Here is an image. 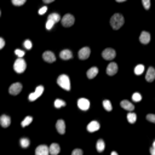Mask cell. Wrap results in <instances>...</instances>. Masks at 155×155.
Returning a JSON list of instances; mask_svg holds the SVG:
<instances>
[{
	"label": "cell",
	"instance_id": "6da1fadb",
	"mask_svg": "<svg viewBox=\"0 0 155 155\" xmlns=\"http://www.w3.org/2000/svg\"><path fill=\"white\" fill-rule=\"evenodd\" d=\"M124 24V17L120 14H115L112 16L110 18V25L113 27V29H120Z\"/></svg>",
	"mask_w": 155,
	"mask_h": 155
},
{
	"label": "cell",
	"instance_id": "7a4b0ae2",
	"mask_svg": "<svg viewBox=\"0 0 155 155\" xmlns=\"http://www.w3.org/2000/svg\"><path fill=\"white\" fill-rule=\"evenodd\" d=\"M57 84L63 88V90H67L69 91L70 90V80H69V76L66 74H61L57 79Z\"/></svg>",
	"mask_w": 155,
	"mask_h": 155
},
{
	"label": "cell",
	"instance_id": "3957f363",
	"mask_svg": "<svg viewBox=\"0 0 155 155\" xmlns=\"http://www.w3.org/2000/svg\"><path fill=\"white\" fill-rule=\"evenodd\" d=\"M25 67H27V64L22 57H18L14 63V69L16 73H23L25 70Z\"/></svg>",
	"mask_w": 155,
	"mask_h": 155
},
{
	"label": "cell",
	"instance_id": "277c9868",
	"mask_svg": "<svg viewBox=\"0 0 155 155\" xmlns=\"http://www.w3.org/2000/svg\"><path fill=\"white\" fill-rule=\"evenodd\" d=\"M58 21H61V17H59L58 14H51V15H49V18H47V22H46V29L47 30L52 29L54 24L56 22H58Z\"/></svg>",
	"mask_w": 155,
	"mask_h": 155
},
{
	"label": "cell",
	"instance_id": "5b68a950",
	"mask_svg": "<svg viewBox=\"0 0 155 155\" xmlns=\"http://www.w3.org/2000/svg\"><path fill=\"white\" fill-rule=\"evenodd\" d=\"M43 92H44V86H43V85H39V86L36 87L35 91L28 96V99H29L30 102H33V101H35L36 98L40 97V96L43 95Z\"/></svg>",
	"mask_w": 155,
	"mask_h": 155
},
{
	"label": "cell",
	"instance_id": "8992f818",
	"mask_svg": "<svg viewBox=\"0 0 155 155\" xmlns=\"http://www.w3.org/2000/svg\"><path fill=\"white\" fill-rule=\"evenodd\" d=\"M61 22H62V24L64 25V27H70V25L74 24V16L70 15V14H67L61 18Z\"/></svg>",
	"mask_w": 155,
	"mask_h": 155
},
{
	"label": "cell",
	"instance_id": "52a82bcc",
	"mask_svg": "<svg viewBox=\"0 0 155 155\" xmlns=\"http://www.w3.org/2000/svg\"><path fill=\"white\" fill-rule=\"evenodd\" d=\"M115 50L114 49H110V47H108V49H106L104 51L102 52V57L104 58V59H108V61H112L114 57H115Z\"/></svg>",
	"mask_w": 155,
	"mask_h": 155
},
{
	"label": "cell",
	"instance_id": "ba28073f",
	"mask_svg": "<svg viewBox=\"0 0 155 155\" xmlns=\"http://www.w3.org/2000/svg\"><path fill=\"white\" fill-rule=\"evenodd\" d=\"M22 91V84L20 83H15V84H12L9 88V92L11 95H18L20 92Z\"/></svg>",
	"mask_w": 155,
	"mask_h": 155
},
{
	"label": "cell",
	"instance_id": "9c48e42d",
	"mask_svg": "<svg viewBox=\"0 0 155 155\" xmlns=\"http://www.w3.org/2000/svg\"><path fill=\"white\" fill-rule=\"evenodd\" d=\"M43 58L45 62H49V63H54L56 61V56L54 52H51V51H46V52L43 54Z\"/></svg>",
	"mask_w": 155,
	"mask_h": 155
},
{
	"label": "cell",
	"instance_id": "30bf717a",
	"mask_svg": "<svg viewBox=\"0 0 155 155\" xmlns=\"http://www.w3.org/2000/svg\"><path fill=\"white\" fill-rule=\"evenodd\" d=\"M78 107H79L81 110H87L90 108V101L86 98H80L78 101Z\"/></svg>",
	"mask_w": 155,
	"mask_h": 155
},
{
	"label": "cell",
	"instance_id": "8fae6325",
	"mask_svg": "<svg viewBox=\"0 0 155 155\" xmlns=\"http://www.w3.org/2000/svg\"><path fill=\"white\" fill-rule=\"evenodd\" d=\"M90 54H91V50H90V47H83V49H80V51H79V58L80 59H86V58H88L90 57Z\"/></svg>",
	"mask_w": 155,
	"mask_h": 155
},
{
	"label": "cell",
	"instance_id": "7c38bea8",
	"mask_svg": "<svg viewBox=\"0 0 155 155\" xmlns=\"http://www.w3.org/2000/svg\"><path fill=\"white\" fill-rule=\"evenodd\" d=\"M49 147L45 146V144H41L36 149H35V155H49Z\"/></svg>",
	"mask_w": 155,
	"mask_h": 155
},
{
	"label": "cell",
	"instance_id": "4fadbf2b",
	"mask_svg": "<svg viewBox=\"0 0 155 155\" xmlns=\"http://www.w3.org/2000/svg\"><path fill=\"white\" fill-rule=\"evenodd\" d=\"M146 80L148 83H151L155 80V69L153 67H149L148 70H147V74H146Z\"/></svg>",
	"mask_w": 155,
	"mask_h": 155
},
{
	"label": "cell",
	"instance_id": "5bb4252c",
	"mask_svg": "<svg viewBox=\"0 0 155 155\" xmlns=\"http://www.w3.org/2000/svg\"><path fill=\"white\" fill-rule=\"evenodd\" d=\"M116 72H118V64L114 63V62L109 63V66L107 67V74L108 75H114V74H116Z\"/></svg>",
	"mask_w": 155,
	"mask_h": 155
},
{
	"label": "cell",
	"instance_id": "9a60e30c",
	"mask_svg": "<svg viewBox=\"0 0 155 155\" xmlns=\"http://www.w3.org/2000/svg\"><path fill=\"white\" fill-rule=\"evenodd\" d=\"M11 124V119H10V116H7L6 114L1 115L0 116V125H1L3 127H9Z\"/></svg>",
	"mask_w": 155,
	"mask_h": 155
},
{
	"label": "cell",
	"instance_id": "2e32d148",
	"mask_svg": "<svg viewBox=\"0 0 155 155\" xmlns=\"http://www.w3.org/2000/svg\"><path fill=\"white\" fill-rule=\"evenodd\" d=\"M59 57L62 58V59H70V58H73V52L70 50H62L61 51V54H59Z\"/></svg>",
	"mask_w": 155,
	"mask_h": 155
},
{
	"label": "cell",
	"instance_id": "e0dca14e",
	"mask_svg": "<svg viewBox=\"0 0 155 155\" xmlns=\"http://www.w3.org/2000/svg\"><path fill=\"white\" fill-rule=\"evenodd\" d=\"M139 41L142 44H148L150 41V34L148 32H142L141 36H139Z\"/></svg>",
	"mask_w": 155,
	"mask_h": 155
},
{
	"label": "cell",
	"instance_id": "ac0fdd59",
	"mask_svg": "<svg viewBox=\"0 0 155 155\" xmlns=\"http://www.w3.org/2000/svg\"><path fill=\"white\" fill-rule=\"evenodd\" d=\"M49 151H50L51 155H58V153L61 151V148L57 143H52L49 147Z\"/></svg>",
	"mask_w": 155,
	"mask_h": 155
},
{
	"label": "cell",
	"instance_id": "d6986e66",
	"mask_svg": "<svg viewBox=\"0 0 155 155\" xmlns=\"http://www.w3.org/2000/svg\"><path fill=\"white\" fill-rule=\"evenodd\" d=\"M120 106L124 108V109H126V110H128V112H132L133 109H135V106L132 104L131 102H128V101H121V103H120Z\"/></svg>",
	"mask_w": 155,
	"mask_h": 155
},
{
	"label": "cell",
	"instance_id": "ffe728a7",
	"mask_svg": "<svg viewBox=\"0 0 155 155\" xmlns=\"http://www.w3.org/2000/svg\"><path fill=\"white\" fill-rule=\"evenodd\" d=\"M98 130H99V124L97 121H91L87 125V131L88 132H95V131H98Z\"/></svg>",
	"mask_w": 155,
	"mask_h": 155
},
{
	"label": "cell",
	"instance_id": "44dd1931",
	"mask_svg": "<svg viewBox=\"0 0 155 155\" xmlns=\"http://www.w3.org/2000/svg\"><path fill=\"white\" fill-rule=\"evenodd\" d=\"M56 128H57V131L61 135H63L64 132H66V124H64V121L63 120H58L56 122Z\"/></svg>",
	"mask_w": 155,
	"mask_h": 155
},
{
	"label": "cell",
	"instance_id": "7402d4cb",
	"mask_svg": "<svg viewBox=\"0 0 155 155\" xmlns=\"http://www.w3.org/2000/svg\"><path fill=\"white\" fill-rule=\"evenodd\" d=\"M97 74H98V68H97V67H91V68L87 70V73H86V75H87L88 79H93V78H95Z\"/></svg>",
	"mask_w": 155,
	"mask_h": 155
},
{
	"label": "cell",
	"instance_id": "603a6c76",
	"mask_svg": "<svg viewBox=\"0 0 155 155\" xmlns=\"http://www.w3.org/2000/svg\"><path fill=\"white\" fill-rule=\"evenodd\" d=\"M127 120H128V122H130V124H133V122H136V120H137V115H136L135 113L130 112V113L127 114Z\"/></svg>",
	"mask_w": 155,
	"mask_h": 155
},
{
	"label": "cell",
	"instance_id": "cb8c5ba5",
	"mask_svg": "<svg viewBox=\"0 0 155 155\" xmlns=\"http://www.w3.org/2000/svg\"><path fill=\"white\" fill-rule=\"evenodd\" d=\"M96 148H97V150L99 153L104 150V141H103V139H98L97 143H96Z\"/></svg>",
	"mask_w": 155,
	"mask_h": 155
},
{
	"label": "cell",
	"instance_id": "d4e9b609",
	"mask_svg": "<svg viewBox=\"0 0 155 155\" xmlns=\"http://www.w3.org/2000/svg\"><path fill=\"white\" fill-rule=\"evenodd\" d=\"M20 144H21L22 148H27V147H29L30 142H29L28 138H21V139H20Z\"/></svg>",
	"mask_w": 155,
	"mask_h": 155
},
{
	"label": "cell",
	"instance_id": "484cf974",
	"mask_svg": "<svg viewBox=\"0 0 155 155\" xmlns=\"http://www.w3.org/2000/svg\"><path fill=\"white\" fill-rule=\"evenodd\" d=\"M32 121H33V118H32V116H25V119L21 122V126H22V127H25V126H28Z\"/></svg>",
	"mask_w": 155,
	"mask_h": 155
},
{
	"label": "cell",
	"instance_id": "4316f807",
	"mask_svg": "<svg viewBox=\"0 0 155 155\" xmlns=\"http://www.w3.org/2000/svg\"><path fill=\"white\" fill-rule=\"evenodd\" d=\"M143 72H144V67L142 66V64H138V66H136V68H135V73H136L137 75H141Z\"/></svg>",
	"mask_w": 155,
	"mask_h": 155
},
{
	"label": "cell",
	"instance_id": "83f0119b",
	"mask_svg": "<svg viewBox=\"0 0 155 155\" xmlns=\"http://www.w3.org/2000/svg\"><path fill=\"white\" fill-rule=\"evenodd\" d=\"M103 107H104L106 110L110 112V110H112V103H110L108 99H104V101H103Z\"/></svg>",
	"mask_w": 155,
	"mask_h": 155
},
{
	"label": "cell",
	"instance_id": "f1b7e54d",
	"mask_svg": "<svg viewBox=\"0 0 155 155\" xmlns=\"http://www.w3.org/2000/svg\"><path fill=\"white\" fill-rule=\"evenodd\" d=\"M64 106H66V102L64 101H62V99H56L55 101V107L56 108H62Z\"/></svg>",
	"mask_w": 155,
	"mask_h": 155
},
{
	"label": "cell",
	"instance_id": "f546056e",
	"mask_svg": "<svg viewBox=\"0 0 155 155\" xmlns=\"http://www.w3.org/2000/svg\"><path fill=\"white\" fill-rule=\"evenodd\" d=\"M12 4L16 5V6H20V5H23L25 3V0H11Z\"/></svg>",
	"mask_w": 155,
	"mask_h": 155
},
{
	"label": "cell",
	"instance_id": "4dcf8cb0",
	"mask_svg": "<svg viewBox=\"0 0 155 155\" xmlns=\"http://www.w3.org/2000/svg\"><path fill=\"white\" fill-rule=\"evenodd\" d=\"M23 45H24V47L27 49V50H30V49H32V46H33V44H32V41H30V40H25V41L23 43Z\"/></svg>",
	"mask_w": 155,
	"mask_h": 155
},
{
	"label": "cell",
	"instance_id": "1f68e13d",
	"mask_svg": "<svg viewBox=\"0 0 155 155\" xmlns=\"http://www.w3.org/2000/svg\"><path fill=\"white\" fill-rule=\"evenodd\" d=\"M142 4H143V6H144L146 10H149V7H150V0H142Z\"/></svg>",
	"mask_w": 155,
	"mask_h": 155
},
{
	"label": "cell",
	"instance_id": "d6a6232c",
	"mask_svg": "<svg viewBox=\"0 0 155 155\" xmlns=\"http://www.w3.org/2000/svg\"><path fill=\"white\" fill-rule=\"evenodd\" d=\"M132 99H133L135 102H139V101L142 99V96H141L139 93H137V92H136V93H133V95H132Z\"/></svg>",
	"mask_w": 155,
	"mask_h": 155
},
{
	"label": "cell",
	"instance_id": "836d02e7",
	"mask_svg": "<svg viewBox=\"0 0 155 155\" xmlns=\"http://www.w3.org/2000/svg\"><path fill=\"white\" fill-rule=\"evenodd\" d=\"M147 120L150 122H155V114H148L147 115Z\"/></svg>",
	"mask_w": 155,
	"mask_h": 155
},
{
	"label": "cell",
	"instance_id": "e575fe53",
	"mask_svg": "<svg viewBox=\"0 0 155 155\" xmlns=\"http://www.w3.org/2000/svg\"><path fill=\"white\" fill-rule=\"evenodd\" d=\"M15 54L18 56V57H23L24 56V51H22V50H15Z\"/></svg>",
	"mask_w": 155,
	"mask_h": 155
},
{
	"label": "cell",
	"instance_id": "d590c367",
	"mask_svg": "<svg viewBox=\"0 0 155 155\" xmlns=\"http://www.w3.org/2000/svg\"><path fill=\"white\" fill-rule=\"evenodd\" d=\"M72 155H83V150L81 149H74Z\"/></svg>",
	"mask_w": 155,
	"mask_h": 155
},
{
	"label": "cell",
	"instance_id": "8d00e7d4",
	"mask_svg": "<svg viewBox=\"0 0 155 155\" xmlns=\"http://www.w3.org/2000/svg\"><path fill=\"white\" fill-rule=\"evenodd\" d=\"M46 11H47V7H46V6H43L40 10H39V15H44Z\"/></svg>",
	"mask_w": 155,
	"mask_h": 155
},
{
	"label": "cell",
	"instance_id": "74e56055",
	"mask_svg": "<svg viewBox=\"0 0 155 155\" xmlns=\"http://www.w3.org/2000/svg\"><path fill=\"white\" fill-rule=\"evenodd\" d=\"M4 46H5V40L3 38H0V50H1Z\"/></svg>",
	"mask_w": 155,
	"mask_h": 155
},
{
	"label": "cell",
	"instance_id": "f35d334b",
	"mask_svg": "<svg viewBox=\"0 0 155 155\" xmlns=\"http://www.w3.org/2000/svg\"><path fill=\"white\" fill-rule=\"evenodd\" d=\"M43 1H44L45 4H49V3H52V1H54V0H43Z\"/></svg>",
	"mask_w": 155,
	"mask_h": 155
},
{
	"label": "cell",
	"instance_id": "ab89813d",
	"mask_svg": "<svg viewBox=\"0 0 155 155\" xmlns=\"http://www.w3.org/2000/svg\"><path fill=\"white\" fill-rule=\"evenodd\" d=\"M150 154H151V155H155V149H154V148L150 149Z\"/></svg>",
	"mask_w": 155,
	"mask_h": 155
},
{
	"label": "cell",
	"instance_id": "60d3db41",
	"mask_svg": "<svg viewBox=\"0 0 155 155\" xmlns=\"http://www.w3.org/2000/svg\"><path fill=\"white\" fill-rule=\"evenodd\" d=\"M110 155H118V153H116V151H112V154Z\"/></svg>",
	"mask_w": 155,
	"mask_h": 155
},
{
	"label": "cell",
	"instance_id": "b9f144b4",
	"mask_svg": "<svg viewBox=\"0 0 155 155\" xmlns=\"http://www.w3.org/2000/svg\"><path fill=\"white\" fill-rule=\"evenodd\" d=\"M118 3H122V1H125V0H116Z\"/></svg>",
	"mask_w": 155,
	"mask_h": 155
},
{
	"label": "cell",
	"instance_id": "7bdbcfd3",
	"mask_svg": "<svg viewBox=\"0 0 155 155\" xmlns=\"http://www.w3.org/2000/svg\"><path fill=\"white\" fill-rule=\"evenodd\" d=\"M153 148L155 149V141H154V143H153Z\"/></svg>",
	"mask_w": 155,
	"mask_h": 155
},
{
	"label": "cell",
	"instance_id": "ee69618b",
	"mask_svg": "<svg viewBox=\"0 0 155 155\" xmlns=\"http://www.w3.org/2000/svg\"><path fill=\"white\" fill-rule=\"evenodd\" d=\"M0 15H1V12H0Z\"/></svg>",
	"mask_w": 155,
	"mask_h": 155
}]
</instances>
